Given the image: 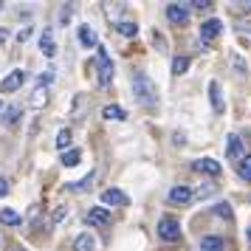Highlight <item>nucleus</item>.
Instances as JSON below:
<instances>
[{
	"label": "nucleus",
	"mask_w": 251,
	"mask_h": 251,
	"mask_svg": "<svg viewBox=\"0 0 251 251\" xmlns=\"http://www.w3.org/2000/svg\"><path fill=\"white\" fill-rule=\"evenodd\" d=\"M113 74H116L113 59L107 57V48L99 46V57H96V79H99V85H102V88H107V85L113 82Z\"/></svg>",
	"instance_id": "f03ea898"
},
{
	"label": "nucleus",
	"mask_w": 251,
	"mask_h": 251,
	"mask_svg": "<svg viewBox=\"0 0 251 251\" xmlns=\"http://www.w3.org/2000/svg\"><path fill=\"white\" fill-rule=\"evenodd\" d=\"M40 48H43L46 57H54V54H57V43H54V34H51V31H46V34L40 37Z\"/></svg>",
	"instance_id": "f3484780"
},
{
	"label": "nucleus",
	"mask_w": 251,
	"mask_h": 251,
	"mask_svg": "<svg viewBox=\"0 0 251 251\" xmlns=\"http://www.w3.org/2000/svg\"><path fill=\"white\" fill-rule=\"evenodd\" d=\"M23 82H25V71H20V68L12 71L6 79H0V93H14L20 85H23Z\"/></svg>",
	"instance_id": "423d86ee"
},
{
	"label": "nucleus",
	"mask_w": 251,
	"mask_h": 251,
	"mask_svg": "<svg viewBox=\"0 0 251 251\" xmlns=\"http://www.w3.org/2000/svg\"><path fill=\"white\" fill-rule=\"evenodd\" d=\"M79 161H82L79 150H65V152H62V167H76Z\"/></svg>",
	"instance_id": "6ab92c4d"
},
{
	"label": "nucleus",
	"mask_w": 251,
	"mask_h": 251,
	"mask_svg": "<svg viewBox=\"0 0 251 251\" xmlns=\"http://www.w3.org/2000/svg\"><path fill=\"white\" fill-rule=\"evenodd\" d=\"M6 192H9V181H6V178H0V198H3Z\"/></svg>",
	"instance_id": "7c9ffc66"
},
{
	"label": "nucleus",
	"mask_w": 251,
	"mask_h": 251,
	"mask_svg": "<svg viewBox=\"0 0 251 251\" xmlns=\"http://www.w3.org/2000/svg\"><path fill=\"white\" fill-rule=\"evenodd\" d=\"M74 249H76V251H93V249H96V237L85 231V234H79V237L74 240Z\"/></svg>",
	"instance_id": "dca6fc26"
},
{
	"label": "nucleus",
	"mask_w": 251,
	"mask_h": 251,
	"mask_svg": "<svg viewBox=\"0 0 251 251\" xmlns=\"http://www.w3.org/2000/svg\"><path fill=\"white\" fill-rule=\"evenodd\" d=\"M192 198H195V189H192V186H183V183L172 186L170 192H167V201H170V203H178V206L192 203Z\"/></svg>",
	"instance_id": "39448f33"
},
{
	"label": "nucleus",
	"mask_w": 251,
	"mask_h": 251,
	"mask_svg": "<svg viewBox=\"0 0 251 251\" xmlns=\"http://www.w3.org/2000/svg\"><path fill=\"white\" fill-rule=\"evenodd\" d=\"M231 65H234L240 74H249V65L243 62V57H240V54H231Z\"/></svg>",
	"instance_id": "a878e982"
},
{
	"label": "nucleus",
	"mask_w": 251,
	"mask_h": 251,
	"mask_svg": "<svg viewBox=\"0 0 251 251\" xmlns=\"http://www.w3.org/2000/svg\"><path fill=\"white\" fill-rule=\"evenodd\" d=\"M20 251H23V249H20Z\"/></svg>",
	"instance_id": "c9c22d12"
},
{
	"label": "nucleus",
	"mask_w": 251,
	"mask_h": 251,
	"mask_svg": "<svg viewBox=\"0 0 251 251\" xmlns=\"http://www.w3.org/2000/svg\"><path fill=\"white\" fill-rule=\"evenodd\" d=\"M192 9H212V0H195Z\"/></svg>",
	"instance_id": "c85d7f7f"
},
{
	"label": "nucleus",
	"mask_w": 251,
	"mask_h": 251,
	"mask_svg": "<svg viewBox=\"0 0 251 251\" xmlns=\"http://www.w3.org/2000/svg\"><path fill=\"white\" fill-rule=\"evenodd\" d=\"M215 212H217L220 217H231V206H228V203H217Z\"/></svg>",
	"instance_id": "cd10ccee"
},
{
	"label": "nucleus",
	"mask_w": 251,
	"mask_h": 251,
	"mask_svg": "<svg viewBox=\"0 0 251 251\" xmlns=\"http://www.w3.org/2000/svg\"><path fill=\"white\" fill-rule=\"evenodd\" d=\"M164 14H167V20L170 23H186L189 20V14H192V3H167L164 6Z\"/></svg>",
	"instance_id": "20e7f679"
},
{
	"label": "nucleus",
	"mask_w": 251,
	"mask_h": 251,
	"mask_svg": "<svg viewBox=\"0 0 251 251\" xmlns=\"http://www.w3.org/2000/svg\"><path fill=\"white\" fill-rule=\"evenodd\" d=\"M0 9H3V3H0Z\"/></svg>",
	"instance_id": "f704fd0d"
},
{
	"label": "nucleus",
	"mask_w": 251,
	"mask_h": 251,
	"mask_svg": "<svg viewBox=\"0 0 251 251\" xmlns=\"http://www.w3.org/2000/svg\"><path fill=\"white\" fill-rule=\"evenodd\" d=\"M102 116L107 119V122H125L127 110H125V107H119V104H107V107L102 110Z\"/></svg>",
	"instance_id": "2eb2a0df"
},
{
	"label": "nucleus",
	"mask_w": 251,
	"mask_h": 251,
	"mask_svg": "<svg viewBox=\"0 0 251 251\" xmlns=\"http://www.w3.org/2000/svg\"><path fill=\"white\" fill-rule=\"evenodd\" d=\"M93 178H96V172H91L88 178H82V181H76V183H68V189L71 192H85V189L93 183Z\"/></svg>",
	"instance_id": "412c9836"
},
{
	"label": "nucleus",
	"mask_w": 251,
	"mask_h": 251,
	"mask_svg": "<svg viewBox=\"0 0 251 251\" xmlns=\"http://www.w3.org/2000/svg\"><path fill=\"white\" fill-rule=\"evenodd\" d=\"M192 170H198V172H203V175H220V161H215V158H198L192 164Z\"/></svg>",
	"instance_id": "1a4fd4ad"
},
{
	"label": "nucleus",
	"mask_w": 251,
	"mask_h": 251,
	"mask_svg": "<svg viewBox=\"0 0 251 251\" xmlns=\"http://www.w3.org/2000/svg\"><path fill=\"white\" fill-rule=\"evenodd\" d=\"M237 172H240V178H243V181L251 183V152H249L243 161H240V170H237Z\"/></svg>",
	"instance_id": "5701e85b"
},
{
	"label": "nucleus",
	"mask_w": 251,
	"mask_h": 251,
	"mask_svg": "<svg viewBox=\"0 0 251 251\" xmlns=\"http://www.w3.org/2000/svg\"><path fill=\"white\" fill-rule=\"evenodd\" d=\"M17 119H20V107H6V110H3V122H6V125H12V122H17Z\"/></svg>",
	"instance_id": "393cba45"
},
{
	"label": "nucleus",
	"mask_w": 251,
	"mask_h": 251,
	"mask_svg": "<svg viewBox=\"0 0 251 251\" xmlns=\"http://www.w3.org/2000/svg\"><path fill=\"white\" fill-rule=\"evenodd\" d=\"M0 220H3L6 226H20V220H23V217L17 215L14 209H3V212H0Z\"/></svg>",
	"instance_id": "aec40b11"
},
{
	"label": "nucleus",
	"mask_w": 251,
	"mask_h": 251,
	"mask_svg": "<svg viewBox=\"0 0 251 251\" xmlns=\"http://www.w3.org/2000/svg\"><path fill=\"white\" fill-rule=\"evenodd\" d=\"M28 34H31V28H23V31L17 34V40H20V43H25V40H28Z\"/></svg>",
	"instance_id": "2f4dec72"
},
{
	"label": "nucleus",
	"mask_w": 251,
	"mask_h": 251,
	"mask_svg": "<svg viewBox=\"0 0 251 251\" xmlns=\"http://www.w3.org/2000/svg\"><path fill=\"white\" fill-rule=\"evenodd\" d=\"M201 251H226V240L220 234H206L201 237Z\"/></svg>",
	"instance_id": "9b49d317"
},
{
	"label": "nucleus",
	"mask_w": 251,
	"mask_h": 251,
	"mask_svg": "<svg viewBox=\"0 0 251 251\" xmlns=\"http://www.w3.org/2000/svg\"><path fill=\"white\" fill-rule=\"evenodd\" d=\"M102 203L104 206H127L130 203V195L122 189H104L102 192Z\"/></svg>",
	"instance_id": "6e6552de"
},
{
	"label": "nucleus",
	"mask_w": 251,
	"mask_h": 251,
	"mask_svg": "<svg viewBox=\"0 0 251 251\" xmlns=\"http://www.w3.org/2000/svg\"><path fill=\"white\" fill-rule=\"evenodd\" d=\"M51 76H54V71H46V74H43V76H40V82H43V88H46L48 82H51Z\"/></svg>",
	"instance_id": "c756f323"
},
{
	"label": "nucleus",
	"mask_w": 251,
	"mask_h": 251,
	"mask_svg": "<svg viewBox=\"0 0 251 251\" xmlns=\"http://www.w3.org/2000/svg\"><path fill=\"white\" fill-rule=\"evenodd\" d=\"M220 31H223V20H217V17H209V20L201 25V37H203V40H215Z\"/></svg>",
	"instance_id": "9d476101"
},
{
	"label": "nucleus",
	"mask_w": 251,
	"mask_h": 251,
	"mask_svg": "<svg viewBox=\"0 0 251 251\" xmlns=\"http://www.w3.org/2000/svg\"><path fill=\"white\" fill-rule=\"evenodd\" d=\"M46 102H48V91L46 88H37V91L31 93V104H34V107H46Z\"/></svg>",
	"instance_id": "4be33fe9"
},
{
	"label": "nucleus",
	"mask_w": 251,
	"mask_h": 251,
	"mask_svg": "<svg viewBox=\"0 0 251 251\" xmlns=\"http://www.w3.org/2000/svg\"><path fill=\"white\" fill-rule=\"evenodd\" d=\"M6 37H9V31H6V28H0V43H3Z\"/></svg>",
	"instance_id": "473e14b6"
},
{
	"label": "nucleus",
	"mask_w": 251,
	"mask_h": 251,
	"mask_svg": "<svg viewBox=\"0 0 251 251\" xmlns=\"http://www.w3.org/2000/svg\"><path fill=\"white\" fill-rule=\"evenodd\" d=\"M76 34H79V43L85 48H96L99 46V40H96V34H93V28L88 23H82L79 28H76Z\"/></svg>",
	"instance_id": "f8f14e48"
},
{
	"label": "nucleus",
	"mask_w": 251,
	"mask_h": 251,
	"mask_svg": "<svg viewBox=\"0 0 251 251\" xmlns=\"http://www.w3.org/2000/svg\"><path fill=\"white\" fill-rule=\"evenodd\" d=\"M133 93H136L138 102L150 104V107L158 102V91H155L152 79H150L147 74H141V71H136V74H133Z\"/></svg>",
	"instance_id": "f257e3e1"
},
{
	"label": "nucleus",
	"mask_w": 251,
	"mask_h": 251,
	"mask_svg": "<svg viewBox=\"0 0 251 251\" xmlns=\"http://www.w3.org/2000/svg\"><path fill=\"white\" fill-rule=\"evenodd\" d=\"M85 220H88V223H99V226H104V223L110 220V215H107V209H104V206H93L91 212L85 215Z\"/></svg>",
	"instance_id": "4468645a"
},
{
	"label": "nucleus",
	"mask_w": 251,
	"mask_h": 251,
	"mask_svg": "<svg viewBox=\"0 0 251 251\" xmlns=\"http://www.w3.org/2000/svg\"><path fill=\"white\" fill-rule=\"evenodd\" d=\"M226 155L228 158H246V155H243V141H240V136H234V133H231V136L226 138Z\"/></svg>",
	"instance_id": "ddd939ff"
},
{
	"label": "nucleus",
	"mask_w": 251,
	"mask_h": 251,
	"mask_svg": "<svg viewBox=\"0 0 251 251\" xmlns=\"http://www.w3.org/2000/svg\"><path fill=\"white\" fill-rule=\"evenodd\" d=\"M68 144H71V133H68V130H59V136H57V147H59V150H65Z\"/></svg>",
	"instance_id": "bb28decb"
},
{
	"label": "nucleus",
	"mask_w": 251,
	"mask_h": 251,
	"mask_svg": "<svg viewBox=\"0 0 251 251\" xmlns=\"http://www.w3.org/2000/svg\"><path fill=\"white\" fill-rule=\"evenodd\" d=\"M209 104H212V110H215V113H223V110H226L223 91H220V82H217V79L209 82Z\"/></svg>",
	"instance_id": "0eeeda50"
},
{
	"label": "nucleus",
	"mask_w": 251,
	"mask_h": 251,
	"mask_svg": "<svg viewBox=\"0 0 251 251\" xmlns=\"http://www.w3.org/2000/svg\"><path fill=\"white\" fill-rule=\"evenodd\" d=\"M246 234H249V240H251V226H249V228H246Z\"/></svg>",
	"instance_id": "72a5a7b5"
},
{
	"label": "nucleus",
	"mask_w": 251,
	"mask_h": 251,
	"mask_svg": "<svg viewBox=\"0 0 251 251\" xmlns=\"http://www.w3.org/2000/svg\"><path fill=\"white\" fill-rule=\"evenodd\" d=\"M158 237L164 240V243L181 240V223H178L175 217H161L158 220Z\"/></svg>",
	"instance_id": "7ed1b4c3"
},
{
	"label": "nucleus",
	"mask_w": 251,
	"mask_h": 251,
	"mask_svg": "<svg viewBox=\"0 0 251 251\" xmlns=\"http://www.w3.org/2000/svg\"><path fill=\"white\" fill-rule=\"evenodd\" d=\"M186 71H189V57H186V54H178V57L172 59V74L181 76V74H186Z\"/></svg>",
	"instance_id": "a211bd4d"
},
{
	"label": "nucleus",
	"mask_w": 251,
	"mask_h": 251,
	"mask_svg": "<svg viewBox=\"0 0 251 251\" xmlns=\"http://www.w3.org/2000/svg\"><path fill=\"white\" fill-rule=\"evenodd\" d=\"M116 31H119L122 37H136L138 34V25L136 23H119V25H116Z\"/></svg>",
	"instance_id": "b1692460"
}]
</instances>
